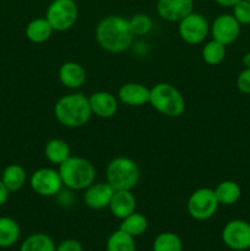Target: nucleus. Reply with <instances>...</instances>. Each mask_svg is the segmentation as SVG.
Here are the masks:
<instances>
[{
    "instance_id": "nucleus-1",
    "label": "nucleus",
    "mask_w": 250,
    "mask_h": 251,
    "mask_svg": "<svg viewBox=\"0 0 250 251\" xmlns=\"http://www.w3.org/2000/svg\"><path fill=\"white\" fill-rule=\"evenodd\" d=\"M96 41L108 53L119 54L127 50L134 41L129 20L120 15L103 17L96 27Z\"/></svg>"
},
{
    "instance_id": "nucleus-2",
    "label": "nucleus",
    "mask_w": 250,
    "mask_h": 251,
    "mask_svg": "<svg viewBox=\"0 0 250 251\" xmlns=\"http://www.w3.org/2000/svg\"><path fill=\"white\" fill-rule=\"evenodd\" d=\"M54 117L63 126L77 129L92 117L88 97L81 92H73L59 98L54 104Z\"/></svg>"
},
{
    "instance_id": "nucleus-3",
    "label": "nucleus",
    "mask_w": 250,
    "mask_h": 251,
    "mask_svg": "<svg viewBox=\"0 0 250 251\" xmlns=\"http://www.w3.org/2000/svg\"><path fill=\"white\" fill-rule=\"evenodd\" d=\"M63 186L73 191H83L95 183L96 168L88 159L80 156H70L58 167Z\"/></svg>"
},
{
    "instance_id": "nucleus-4",
    "label": "nucleus",
    "mask_w": 250,
    "mask_h": 251,
    "mask_svg": "<svg viewBox=\"0 0 250 251\" xmlns=\"http://www.w3.org/2000/svg\"><path fill=\"white\" fill-rule=\"evenodd\" d=\"M105 181L114 190H132L140 181L139 166L129 157H115L107 164Z\"/></svg>"
},
{
    "instance_id": "nucleus-5",
    "label": "nucleus",
    "mask_w": 250,
    "mask_h": 251,
    "mask_svg": "<svg viewBox=\"0 0 250 251\" xmlns=\"http://www.w3.org/2000/svg\"><path fill=\"white\" fill-rule=\"evenodd\" d=\"M150 104L154 110L168 118L180 117L185 110L184 96L178 88L167 82H159L151 88Z\"/></svg>"
},
{
    "instance_id": "nucleus-6",
    "label": "nucleus",
    "mask_w": 250,
    "mask_h": 251,
    "mask_svg": "<svg viewBox=\"0 0 250 251\" xmlns=\"http://www.w3.org/2000/svg\"><path fill=\"white\" fill-rule=\"evenodd\" d=\"M78 6L75 0H53L47 7L46 19L54 32H65L75 26Z\"/></svg>"
},
{
    "instance_id": "nucleus-7",
    "label": "nucleus",
    "mask_w": 250,
    "mask_h": 251,
    "mask_svg": "<svg viewBox=\"0 0 250 251\" xmlns=\"http://www.w3.org/2000/svg\"><path fill=\"white\" fill-rule=\"evenodd\" d=\"M215 190L211 188H199L190 194L186 203L188 213L195 221H207L216 215L218 210Z\"/></svg>"
},
{
    "instance_id": "nucleus-8",
    "label": "nucleus",
    "mask_w": 250,
    "mask_h": 251,
    "mask_svg": "<svg viewBox=\"0 0 250 251\" xmlns=\"http://www.w3.org/2000/svg\"><path fill=\"white\" fill-rule=\"evenodd\" d=\"M178 33L185 43L196 46L207 38L210 25L202 14L193 11L178 22Z\"/></svg>"
},
{
    "instance_id": "nucleus-9",
    "label": "nucleus",
    "mask_w": 250,
    "mask_h": 251,
    "mask_svg": "<svg viewBox=\"0 0 250 251\" xmlns=\"http://www.w3.org/2000/svg\"><path fill=\"white\" fill-rule=\"evenodd\" d=\"M29 186L37 195L43 198H54L63 189V181L58 169L44 167L31 174Z\"/></svg>"
},
{
    "instance_id": "nucleus-10",
    "label": "nucleus",
    "mask_w": 250,
    "mask_h": 251,
    "mask_svg": "<svg viewBox=\"0 0 250 251\" xmlns=\"http://www.w3.org/2000/svg\"><path fill=\"white\" fill-rule=\"evenodd\" d=\"M222 240L229 249L245 251L250 249V223L243 220L229 221L222 229Z\"/></svg>"
},
{
    "instance_id": "nucleus-11",
    "label": "nucleus",
    "mask_w": 250,
    "mask_h": 251,
    "mask_svg": "<svg viewBox=\"0 0 250 251\" xmlns=\"http://www.w3.org/2000/svg\"><path fill=\"white\" fill-rule=\"evenodd\" d=\"M212 39L220 42L223 46L234 43L240 34V24L230 14H221L213 20L210 27Z\"/></svg>"
},
{
    "instance_id": "nucleus-12",
    "label": "nucleus",
    "mask_w": 250,
    "mask_h": 251,
    "mask_svg": "<svg viewBox=\"0 0 250 251\" xmlns=\"http://www.w3.org/2000/svg\"><path fill=\"white\" fill-rule=\"evenodd\" d=\"M114 191L107 181L92 183L83 190L82 201L91 210H103L109 206Z\"/></svg>"
},
{
    "instance_id": "nucleus-13",
    "label": "nucleus",
    "mask_w": 250,
    "mask_h": 251,
    "mask_svg": "<svg viewBox=\"0 0 250 251\" xmlns=\"http://www.w3.org/2000/svg\"><path fill=\"white\" fill-rule=\"evenodd\" d=\"M156 10L164 21L179 22L194 11V0H158Z\"/></svg>"
},
{
    "instance_id": "nucleus-14",
    "label": "nucleus",
    "mask_w": 250,
    "mask_h": 251,
    "mask_svg": "<svg viewBox=\"0 0 250 251\" xmlns=\"http://www.w3.org/2000/svg\"><path fill=\"white\" fill-rule=\"evenodd\" d=\"M118 100H119L118 97L107 91H97L88 96L91 112L96 117L102 118V119H109L117 114L118 108H119Z\"/></svg>"
},
{
    "instance_id": "nucleus-15",
    "label": "nucleus",
    "mask_w": 250,
    "mask_h": 251,
    "mask_svg": "<svg viewBox=\"0 0 250 251\" xmlns=\"http://www.w3.org/2000/svg\"><path fill=\"white\" fill-rule=\"evenodd\" d=\"M150 92L151 88L142 83L127 82L118 91V100L129 107H141L150 103Z\"/></svg>"
},
{
    "instance_id": "nucleus-16",
    "label": "nucleus",
    "mask_w": 250,
    "mask_h": 251,
    "mask_svg": "<svg viewBox=\"0 0 250 251\" xmlns=\"http://www.w3.org/2000/svg\"><path fill=\"white\" fill-rule=\"evenodd\" d=\"M58 77L64 87L69 90H78L86 82V70L76 61H66L59 68Z\"/></svg>"
},
{
    "instance_id": "nucleus-17",
    "label": "nucleus",
    "mask_w": 250,
    "mask_h": 251,
    "mask_svg": "<svg viewBox=\"0 0 250 251\" xmlns=\"http://www.w3.org/2000/svg\"><path fill=\"white\" fill-rule=\"evenodd\" d=\"M108 208L115 218L122 221L136 211V198L131 190H115Z\"/></svg>"
},
{
    "instance_id": "nucleus-18",
    "label": "nucleus",
    "mask_w": 250,
    "mask_h": 251,
    "mask_svg": "<svg viewBox=\"0 0 250 251\" xmlns=\"http://www.w3.org/2000/svg\"><path fill=\"white\" fill-rule=\"evenodd\" d=\"M54 29L51 28L50 24L46 17H37V19L31 20L27 24L25 34L27 39L34 44H41L48 41L53 34Z\"/></svg>"
},
{
    "instance_id": "nucleus-19",
    "label": "nucleus",
    "mask_w": 250,
    "mask_h": 251,
    "mask_svg": "<svg viewBox=\"0 0 250 251\" xmlns=\"http://www.w3.org/2000/svg\"><path fill=\"white\" fill-rule=\"evenodd\" d=\"M1 181L10 193L21 190L27 181V173L20 164H9L1 173Z\"/></svg>"
},
{
    "instance_id": "nucleus-20",
    "label": "nucleus",
    "mask_w": 250,
    "mask_h": 251,
    "mask_svg": "<svg viewBox=\"0 0 250 251\" xmlns=\"http://www.w3.org/2000/svg\"><path fill=\"white\" fill-rule=\"evenodd\" d=\"M44 156L47 161L59 167L71 156V149L64 140L51 139L44 146Z\"/></svg>"
},
{
    "instance_id": "nucleus-21",
    "label": "nucleus",
    "mask_w": 250,
    "mask_h": 251,
    "mask_svg": "<svg viewBox=\"0 0 250 251\" xmlns=\"http://www.w3.org/2000/svg\"><path fill=\"white\" fill-rule=\"evenodd\" d=\"M213 190H215L218 203L223 206L234 205L240 199V195H242L239 184L233 180L221 181Z\"/></svg>"
},
{
    "instance_id": "nucleus-22",
    "label": "nucleus",
    "mask_w": 250,
    "mask_h": 251,
    "mask_svg": "<svg viewBox=\"0 0 250 251\" xmlns=\"http://www.w3.org/2000/svg\"><path fill=\"white\" fill-rule=\"evenodd\" d=\"M21 229L14 218L0 217V248H10L19 240Z\"/></svg>"
},
{
    "instance_id": "nucleus-23",
    "label": "nucleus",
    "mask_w": 250,
    "mask_h": 251,
    "mask_svg": "<svg viewBox=\"0 0 250 251\" xmlns=\"http://www.w3.org/2000/svg\"><path fill=\"white\" fill-rule=\"evenodd\" d=\"M147 227H149V221H147V218L142 213H139L135 211L134 213L129 215L127 217L123 218L122 222H120L119 229H122L123 232L131 235V237L136 238L139 235L144 234L146 232Z\"/></svg>"
},
{
    "instance_id": "nucleus-24",
    "label": "nucleus",
    "mask_w": 250,
    "mask_h": 251,
    "mask_svg": "<svg viewBox=\"0 0 250 251\" xmlns=\"http://www.w3.org/2000/svg\"><path fill=\"white\" fill-rule=\"evenodd\" d=\"M54 240L46 233H34L22 243L20 251H55Z\"/></svg>"
},
{
    "instance_id": "nucleus-25",
    "label": "nucleus",
    "mask_w": 250,
    "mask_h": 251,
    "mask_svg": "<svg viewBox=\"0 0 250 251\" xmlns=\"http://www.w3.org/2000/svg\"><path fill=\"white\" fill-rule=\"evenodd\" d=\"M107 251H136L135 238L126 234L122 229L113 232L107 239L105 244Z\"/></svg>"
},
{
    "instance_id": "nucleus-26",
    "label": "nucleus",
    "mask_w": 250,
    "mask_h": 251,
    "mask_svg": "<svg viewBox=\"0 0 250 251\" xmlns=\"http://www.w3.org/2000/svg\"><path fill=\"white\" fill-rule=\"evenodd\" d=\"M153 251H183L180 237L173 232L159 233L153 240Z\"/></svg>"
},
{
    "instance_id": "nucleus-27",
    "label": "nucleus",
    "mask_w": 250,
    "mask_h": 251,
    "mask_svg": "<svg viewBox=\"0 0 250 251\" xmlns=\"http://www.w3.org/2000/svg\"><path fill=\"white\" fill-rule=\"evenodd\" d=\"M201 55H202V60L205 61L207 65H218V64L222 63L225 58V46H223L220 42L212 39V41L207 42V43L203 46Z\"/></svg>"
},
{
    "instance_id": "nucleus-28",
    "label": "nucleus",
    "mask_w": 250,
    "mask_h": 251,
    "mask_svg": "<svg viewBox=\"0 0 250 251\" xmlns=\"http://www.w3.org/2000/svg\"><path fill=\"white\" fill-rule=\"evenodd\" d=\"M129 26L132 34L137 37H142L149 34L153 28V21L146 14H136L129 19Z\"/></svg>"
},
{
    "instance_id": "nucleus-29",
    "label": "nucleus",
    "mask_w": 250,
    "mask_h": 251,
    "mask_svg": "<svg viewBox=\"0 0 250 251\" xmlns=\"http://www.w3.org/2000/svg\"><path fill=\"white\" fill-rule=\"evenodd\" d=\"M233 16L240 25H250V1L240 0L233 6Z\"/></svg>"
},
{
    "instance_id": "nucleus-30",
    "label": "nucleus",
    "mask_w": 250,
    "mask_h": 251,
    "mask_svg": "<svg viewBox=\"0 0 250 251\" xmlns=\"http://www.w3.org/2000/svg\"><path fill=\"white\" fill-rule=\"evenodd\" d=\"M237 87L242 93L250 95V69L245 68L244 70L238 75Z\"/></svg>"
},
{
    "instance_id": "nucleus-31",
    "label": "nucleus",
    "mask_w": 250,
    "mask_h": 251,
    "mask_svg": "<svg viewBox=\"0 0 250 251\" xmlns=\"http://www.w3.org/2000/svg\"><path fill=\"white\" fill-rule=\"evenodd\" d=\"M55 251H83V248L78 240L65 239L59 243Z\"/></svg>"
},
{
    "instance_id": "nucleus-32",
    "label": "nucleus",
    "mask_w": 250,
    "mask_h": 251,
    "mask_svg": "<svg viewBox=\"0 0 250 251\" xmlns=\"http://www.w3.org/2000/svg\"><path fill=\"white\" fill-rule=\"evenodd\" d=\"M9 195H10V191L7 190L6 186L4 185V183H2L1 179H0V206L5 205V203L7 202V200H9Z\"/></svg>"
},
{
    "instance_id": "nucleus-33",
    "label": "nucleus",
    "mask_w": 250,
    "mask_h": 251,
    "mask_svg": "<svg viewBox=\"0 0 250 251\" xmlns=\"http://www.w3.org/2000/svg\"><path fill=\"white\" fill-rule=\"evenodd\" d=\"M238 1L240 0H215L216 4L222 7H233Z\"/></svg>"
},
{
    "instance_id": "nucleus-34",
    "label": "nucleus",
    "mask_w": 250,
    "mask_h": 251,
    "mask_svg": "<svg viewBox=\"0 0 250 251\" xmlns=\"http://www.w3.org/2000/svg\"><path fill=\"white\" fill-rule=\"evenodd\" d=\"M243 65H244L245 68L250 69V51L243 56Z\"/></svg>"
},
{
    "instance_id": "nucleus-35",
    "label": "nucleus",
    "mask_w": 250,
    "mask_h": 251,
    "mask_svg": "<svg viewBox=\"0 0 250 251\" xmlns=\"http://www.w3.org/2000/svg\"><path fill=\"white\" fill-rule=\"evenodd\" d=\"M248 1H250V0H248Z\"/></svg>"
}]
</instances>
